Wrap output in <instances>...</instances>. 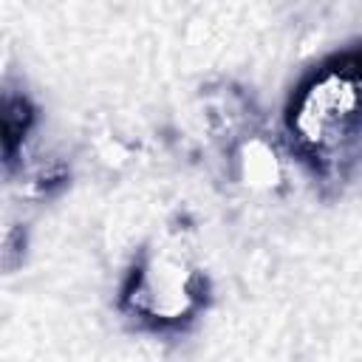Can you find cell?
<instances>
[{"instance_id": "1", "label": "cell", "mask_w": 362, "mask_h": 362, "mask_svg": "<svg viewBox=\"0 0 362 362\" xmlns=\"http://www.w3.org/2000/svg\"><path fill=\"white\" fill-rule=\"evenodd\" d=\"M286 127L297 156L322 181L345 178L362 158V45L322 59L294 90Z\"/></svg>"}]
</instances>
